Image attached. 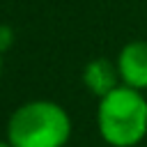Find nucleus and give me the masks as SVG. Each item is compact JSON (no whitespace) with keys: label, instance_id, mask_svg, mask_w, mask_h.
<instances>
[{"label":"nucleus","instance_id":"obj_1","mask_svg":"<svg viewBox=\"0 0 147 147\" xmlns=\"http://www.w3.org/2000/svg\"><path fill=\"white\" fill-rule=\"evenodd\" d=\"M69 131V115L53 101H30L21 106L7 126L11 147H62Z\"/></svg>","mask_w":147,"mask_h":147},{"label":"nucleus","instance_id":"obj_2","mask_svg":"<svg viewBox=\"0 0 147 147\" xmlns=\"http://www.w3.org/2000/svg\"><path fill=\"white\" fill-rule=\"evenodd\" d=\"M99 129L106 142L131 147L147 133V101L136 87H115L99 103Z\"/></svg>","mask_w":147,"mask_h":147},{"label":"nucleus","instance_id":"obj_3","mask_svg":"<svg viewBox=\"0 0 147 147\" xmlns=\"http://www.w3.org/2000/svg\"><path fill=\"white\" fill-rule=\"evenodd\" d=\"M119 76L129 87H147V41H131L119 53Z\"/></svg>","mask_w":147,"mask_h":147},{"label":"nucleus","instance_id":"obj_4","mask_svg":"<svg viewBox=\"0 0 147 147\" xmlns=\"http://www.w3.org/2000/svg\"><path fill=\"white\" fill-rule=\"evenodd\" d=\"M83 78H85V85L99 96H106L117 87V71L108 60H92L85 67Z\"/></svg>","mask_w":147,"mask_h":147},{"label":"nucleus","instance_id":"obj_5","mask_svg":"<svg viewBox=\"0 0 147 147\" xmlns=\"http://www.w3.org/2000/svg\"><path fill=\"white\" fill-rule=\"evenodd\" d=\"M11 41H14V32H11V28H9V25H0V53L7 51V48L11 46Z\"/></svg>","mask_w":147,"mask_h":147},{"label":"nucleus","instance_id":"obj_6","mask_svg":"<svg viewBox=\"0 0 147 147\" xmlns=\"http://www.w3.org/2000/svg\"><path fill=\"white\" fill-rule=\"evenodd\" d=\"M0 147H11V145H5V142H0Z\"/></svg>","mask_w":147,"mask_h":147}]
</instances>
